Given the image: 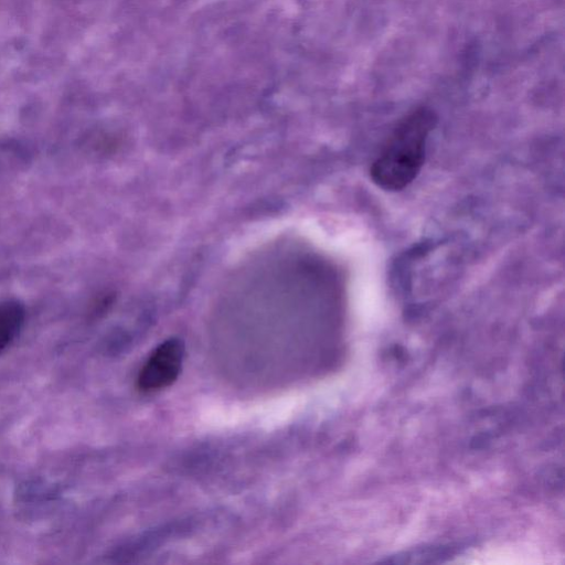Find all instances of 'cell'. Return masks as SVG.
<instances>
[{"mask_svg": "<svg viewBox=\"0 0 565 565\" xmlns=\"http://www.w3.org/2000/svg\"><path fill=\"white\" fill-rule=\"evenodd\" d=\"M436 120L434 111L426 107L402 119L371 166L373 183L386 191H399L412 183L424 164L427 139Z\"/></svg>", "mask_w": 565, "mask_h": 565, "instance_id": "obj_1", "label": "cell"}, {"mask_svg": "<svg viewBox=\"0 0 565 565\" xmlns=\"http://www.w3.org/2000/svg\"><path fill=\"white\" fill-rule=\"evenodd\" d=\"M184 344L178 338L160 343L149 355L137 376L136 386L142 393H156L172 385L182 369Z\"/></svg>", "mask_w": 565, "mask_h": 565, "instance_id": "obj_2", "label": "cell"}, {"mask_svg": "<svg viewBox=\"0 0 565 565\" xmlns=\"http://www.w3.org/2000/svg\"><path fill=\"white\" fill-rule=\"evenodd\" d=\"M461 545L446 544V545H429L422 547H414L408 551L399 552L394 555H390L380 563H392V564H431L440 563L449 559L460 553Z\"/></svg>", "mask_w": 565, "mask_h": 565, "instance_id": "obj_3", "label": "cell"}, {"mask_svg": "<svg viewBox=\"0 0 565 565\" xmlns=\"http://www.w3.org/2000/svg\"><path fill=\"white\" fill-rule=\"evenodd\" d=\"M24 318L25 311L19 301L8 300L0 303V352L17 338Z\"/></svg>", "mask_w": 565, "mask_h": 565, "instance_id": "obj_4", "label": "cell"}]
</instances>
